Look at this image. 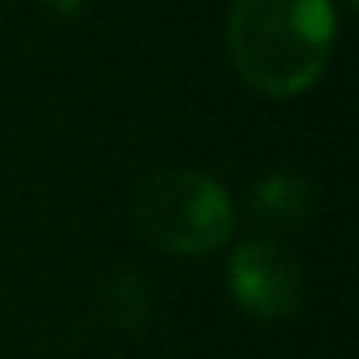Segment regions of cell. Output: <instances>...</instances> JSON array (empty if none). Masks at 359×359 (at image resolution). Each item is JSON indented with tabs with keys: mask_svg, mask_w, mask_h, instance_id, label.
Returning <instances> with one entry per match:
<instances>
[{
	"mask_svg": "<svg viewBox=\"0 0 359 359\" xmlns=\"http://www.w3.org/2000/svg\"><path fill=\"white\" fill-rule=\"evenodd\" d=\"M236 70L271 97L309 89L332 58V0H232L224 24Z\"/></svg>",
	"mask_w": 359,
	"mask_h": 359,
	"instance_id": "6da1fadb",
	"label": "cell"
},
{
	"mask_svg": "<svg viewBox=\"0 0 359 359\" xmlns=\"http://www.w3.org/2000/svg\"><path fill=\"white\" fill-rule=\"evenodd\" d=\"M232 197L212 174L194 166H158L135 189V224L170 255H201L232 236Z\"/></svg>",
	"mask_w": 359,
	"mask_h": 359,
	"instance_id": "7a4b0ae2",
	"label": "cell"
},
{
	"mask_svg": "<svg viewBox=\"0 0 359 359\" xmlns=\"http://www.w3.org/2000/svg\"><path fill=\"white\" fill-rule=\"evenodd\" d=\"M228 290L248 313L263 320L290 317L302 302V263L278 240H240L228 259Z\"/></svg>",
	"mask_w": 359,
	"mask_h": 359,
	"instance_id": "3957f363",
	"label": "cell"
},
{
	"mask_svg": "<svg viewBox=\"0 0 359 359\" xmlns=\"http://www.w3.org/2000/svg\"><path fill=\"white\" fill-rule=\"evenodd\" d=\"M313 209V182L297 170H271L251 186V212L263 224H302Z\"/></svg>",
	"mask_w": 359,
	"mask_h": 359,
	"instance_id": "277c9868",
	"label": "cell"
},
{
	"mask_svg": "<svg viewBox=\"0 0 359 359\" xmlns=\"http://www.w3.org/2000/svg\"><path fill=\"white\" fill-rule=\"evenodd\" d=\"M104 317L109 325L128 328V332H140L151 317V294L143 274L135 271H116L104 286Z\"/></svg>",
	"mask_w": 359,
	"mask_h": 359,
	"instance_id": "5b68a950",
	"label": "cell"
},
{
	"mask_svg": "<svg viewBox=\"0 0 359 359\" xmlns=\"http://www.w3.org/2000/svg\"><path fill=\"white\" fill-rule=\"evenodd\" d=\"M47 4H55L58 12H74V8L81 4V0H47Z\"/></svg>",
	"mask_w": 359,
	"mask_h": 359,
	"instance_id": "8992f818",
	"label": "cell"
},
{
	"mask_svg": "<svg viewBox=\"0 0 359 359\" xmlns=\"http://www.w3.org/2000/svg\"><path fill=\"white\" fill-rule=\"evenodd\" d=\"M344 4H348V8H351V4H355V0H344Z\"/></svg>",
	"mask_w": 359,
	"mask_h": 359,
	"instance_id": "52a82bcc",
	"label": "cell"
}]
</instances>
